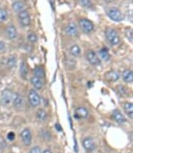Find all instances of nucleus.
I'll list each match as a JSON object with an SVG mask.
<instances>
[{
	"label": "nucleus",
	"mask_w": 175,
	"mask_h": 153,
	"mask_svg": "<svg viewBox=\"0 0 175 153\" xmlns=\"http://www.w3.org/2000/svg\"><path fill=\"white\" fill-rule=\"evenodd\" d=\"M105 36L108 42L112 45H118L120 43V37L118 32L113 28H107L105 30Z\"/></svg>",
	"instance_id": "1"
},
{
	"label": "nucleus",
	"mask_w": 175,
	"mask_h": 153,
	"mask_svg": "<svg viewBox=\"0 0 175 153\" xmlns=\"http://www.w3.org/2000/svg\"><path fill=\"white\" fill-rule=\"evenodd\" d=\"M14 94L10 90L6 89L4 90L1 94V99H0V103L2 106H9L12 103L13 99Z\"/></svg>",
	"instance_id": "2"
},
{
	"label": "nucleus",
	"mask_w": 175,
	"mask_h": 153,
	"mask_svg": "<svg viewBox=\"0 0 175 153\" xmlns=\"http://www.w3.org/2000/svg\"><path fill=\"white\" fill-rule=\"evenodd\" d=\"M107 15L110 17V19L114 21V22H121L124 19L123 14L122 13V12L117 8H110L107 11Z\"/></svg>",
	"instance_id": "3"
},
{
	"label": "nucleus",
	"mask_w": 175,
	"mask_h": 153,
	"mask_svg": "<svg viewBox=\"0 0 175 153\" xmlns=\"http://www.w3.org/2000/svg\"><path fill=\"white\" fill-rule=\"evenodd\" d=\"M28 99L29 102L33 107H38L41 103V97H40L39 94L37 93L35 90L32 89L29 91L28 94Z\"/></svg>",
	"instance_id": "4"
},
{
	"label": "nucleus",
	"mask_w": 175,
	"mask_h": 153,
	"mask_svg": "<svg viewBox=\"0 0 175 153\" xmlns=\"http://www.w3.org/2000/svg\"><path fill=\"white\" fill-rule=\"evenodd\" d=\"M20 23L23 27H28L30 24V14L27 10H23L22 12L18 13Z\"/></svg>",
	"instance_id": "5"
},
{
	"label": "nucleus",
	"mask_w": 175,
	"mask_h": 153,
	"mask_svg": "<svg viewBox=\"0 0 175 153\" xmlns=\"http://www.w3.org/2000/svg\"><path fill=\"white\" fill-rule=\"evenodd\" d=\"M87 59L92 65L97 66L101 64V60L98 57L97 55L96 54V53L93 51V50H90V51L87 52Z\"/></svg>",
	"instance_id": "6"
},
{
	"label": "nucleus",
	"mask_w": 175,
	"mask_h": 153,
	"mask_svg": "<svg viewBox=\"0 0 175 153\" xmlns=\"http://www.w3.org/2000/svg\"><path fill=\"white\" fill-rule=\"evenodd\" d=\"M21 139H22L23 142L24 143V145L28 146L31 144L32 141V136H31V132H30V130L28 128H25L22 131L20 134Z\"/></svg>",
	"instance_id": "7"
},
{
	"label": "nucleus",
	"mask_w": 175,
	"mask_h": 153,
	"mask_svg": "<svg viewBox=\"0 0 175 153\" xmlns=\"http://www.w3.org/2000/svg\"><path fill=\"white\" fill-rule=\"evenodd\" d=\"M79 26L85 33H90L93 30V24L88 19H83L79 20Z\"/></svg>",
	"instance_id": "8"
},
{
	"label": "nucleus",
	"mask_w": 175,
	"mask_h": 153,
	"mask_svg": "<svg viewBox=\"0 0 175 153\" xmlns=\"http://www.w3.org/2000/svg\"><path fill=\"white\" fill-rule=\"evenodd\" d=\"M65 32L68 36H76L78 35V27L74 23H70L65 29Z\"/></svg>",
	"instance_id": "9"
},
{
	"label": "nucleus",
	"mask_w": 175,
	"mask_h": 153,
	"mask_svg": "<svg viewBox=\"0 0 175 153\" xmlns=\"http://www.w3.org/2000/svg\"><path fill=\"white\" fill-rule=\"evenodd\" d=\"M83 146L87 151H93L96 148L94 141L91 138H86L83 142Z\"/></svg>",
	"instance_id": "10"
},
{
	"label": "nucleus",
	"mask_w": 175,
	"mask_h": 153,
	"mask_svg": "<svg viewBox=\"0 0 175 153\" xmlns=\"http://www.w3.org/2000/svg\"><path fill=\"white\" fill-rule=\"evenodd\" d=\"M104 76H105V78L107 79V81H109L114 82L119 80V77H120V75H119V73L117 71L110 70V71L107 72V73H105Z\"/></svg>",
	"instance_id": "11"
},
{
	"label": "nucleus",
	"mask_w": 175,
	"mask_h": 153,
	"mask_svg": "<svg viewBox=\"0 0 175 153\" xmlns=\"http://www.w3.org/2000/svg\"><path fill=\"white\" fill-rule=\"evenodd\" d=\"M112 116H113V118L114 119L115 122H118L119 124H123L126 122V118H125V116L119 110H114L113 111Z\"/></svg>",
	"instance_id": "12"
},
{
	"label": "nucleus",
	"mask_w": 175,
	"mask_h": 153,
	"mask_svg": "<svg viewBox=\"0 0 175 153\" xmlns=\"http://www.w3.org/2000/svg\"><path fill=\"white\" fill-rule=\"evenodd\" d=\"M13 104L16 108H22L23 105H24V100L20 94H14L13 99Z\"/></svg>",
	"instance_id": "13"
},
{
	"label": "nucleus",
	"mask_w": 175,
	"mask_h": 153,
	"mask_svg": "<svg viewBox=\"0 0 175 153\" xmlns=\"http://www.w3.org/2000/svg\"><path fill=\"white\" fill-rule=\"evenodd\" d=\"M76 116L78 118H87L88 117V111L83 107H79L76 108Z\"/></svg>",
	"instance_id": "14"
},
{
	"label": "nucleus",
	"mask_w": 175,
	"mask_h": 153,
	"mask_svg": "<svg viewBox=\"0 0 175 153\" xmlns=\"http://www.w3.org/2000/svg\"><path fill=\"white\" fill-rule=\"evenodd\" d=\"M7 34L10 39H13L17 36V32L16 29L13 25H10L7 28Z\"/></svg>",
	"instance_id": "15"
},
{
	"label": "nucleus",
	"mask_w": 175,
	"mask_h": 153,
	"mask_svg": "<svg viewBox=\"0 0 175 153\" xmlns=\"http://www.w3.org/2000/svg\"><path fill=\"white\" fill-rule=\"evenodd\" d=\"M122 78L126 83H132L133 81V73L132 70H126L122 73Z\"/></svg>",
	"instance_id": "16"
},
{
	"label": "nucleus",
	"mask_w": 175,
	"mask_h": 153,
	"mask_svg": "<svg viewBox=\"0 0 175 153\" xmlns=\"http://www.w3.org/2000/svg\"><path fill=\"white\" fill-rule=\"evenodd\" d=\"M30 82H31L32 85L34 87V88H36L37 90H41L43 87L42 81L41 78L38 77V76H32L30 79Z\"/></svg>",
	"instance_id": "17"
},
{
	"label": "nucleus",
	"mask_w": 175,
	"mask_h": 153,
	"mask_svg": "<svg viewBox=\"0 0 175 153\" xmlns=\"http://www.w3.org/2000/svg\"><path fill=\"white\" fill-rule=\"evenodd\" d=\"M123 108L125 112L129 118H132L133 117V105L130 102H125L123 105Z\"/></svg>",
	"instance_id": "18"
},
{
	"label": "nucleus",
	"mask_w": 175,
	"mask_h": 153,
	"mask_svg": "<svg viewBox=\"0 0 175 153\" xmlns=\"http://www.w3.org/2000/svg\"><path fill=\"white\" fill-rule=\"evenodd\" d=\"M13 9L16 13H19L24 10V4L20 1H16L13 4Z\"/></svg>",
	"instance_id": "19"
},
{
	"label": "nucleus",
	"mask_w": 175,
	"mask_h": 153,
	"mask_svg": "<svg viewBox=\"0 0 175 153\" xmlns=\"http://www.w3.org/2000/svg\"><path fill=\"white\" fill-rule=\"evenodd\" d=\"M20 70L21 76H22L24 78H26V77H27V73H28V67H27V65L25 61H22V63H21L20 64Z\"/></svg>",
	"instance_id": "20"
},
{
	"label": "nucleus",
	"mask_w": 175,
	"mask_h": 153,
	"mask_svg": "<svg viewBox=\"0 0 175 153\" xmlns=\"http://www.w3.org/2000/svg\"><path fill=\"white\" fill-rule=\"evenodd\" d=\"M70 53L73 56H75V57H77L80 55L81 53V50L79 48V47L78 45H73V47L70 48Z\"/></svg>",
	"instance_id": "21"
},
{
	"label": "nucleus",
	"mask_w": 175,
	"mask_h": 153,
	"mask_svg": "<svg viewBox=\"0 0 175 153\" xmlns=\"http://www.w3.org/2000/svg\"><path fill=\"white\" fill-rule=\"evenodd\" d=\"M36 117L41 122H44L47 119V113L43 109H39L36 113Z\"/></svg>",
	"instance_id": "22"
},
{
	"label": "nucleus",
	"mask_w": 175,
	"mask_h": 153,
	"mask_svg": "<svg viewBox=\"0 0 175 153\" xmlns=\"http://www.w3.org/2000/svg\"><path fill=\"white\" fill-rule=\"evenodd\" d=\"M34 73L35 76H38L39 78H42L44 76V69L41 67H35L34 70Z\"/></svg>",
	"instance_id": "23"
},
{
	"label": "nucleus",
	"mask_w": 175,
	"mask_h": 153,
	"mask_svg": "<svg viewBox=\"0 0 175 153\" xmlns=\"http://www.w3.org/2000/svg\"><path fill=\"white\" fill-rule=\"evenodd\" d=\"M99 53L101 57L104 60L108 61L109 60H110V54H109V53L107 52V49H104V48L101 49V50H100Z\"/></svg>",
	"instance_id": "24"
},
{
	"label": "nucleus",
	"mask_w": 175,
	"mask_h": 153,
	"mask_svg": "<svg viewBox=\"0 0 175 153\" xmlns=\"http://www.w3.org/2000/svg\"><path fill=\"white\" fill-rule=\"evenodd\" d=\"M117 89H118V91H119V94L122 96H123V97L124 96H127L128 94V91L127 88L122 86V85H119V86L117 88Z\"/></svg>",
	"instance_id": "25"
},
{
	"label": "nucleus",
	"mask_w": 175,
	"mask_h": 153,
	"mask_svg": "<svg viewBox=\"0 0 175 153\" xmlns=\"http://www.w3.org/2000/svg\"><path fill=\"white\" fill-rule=\"evenodd\" d=\"M8 17V13L7 11L4 9H0V23H2L7 20Z\"/></svg>",
	"instance_id": "26"
},
{
	"label": "nucleus",
	"mask_w": 175,
	"mask_h": 153,
	"mask_svg": "<svg viewBox=\"0 0 175 153\" xmlns=\"http://www.w3.org/2000/svg\"><path fill=\"white\" fill-rule=\"evenodd\" d=\"M79 2H80L81 5L83 6L86 7V8L91 9L92 6H93V4H92L90 0H79Z\"/></svg>",
	"instance_id": "27"
},
{
	"label": "nucleus",
	"mask_w": 175,
	"mask_h": 153,
	"mask_svg": "<svg viewBox=\"0 0 175 153\" xmlns=\"http://www.w3.org/2000/svg\"><path fill=\"white\" fill-rule=\"evenodd\" d=\"M125 36L128 38V40L131 43H132V28H127L125 31Z\"/></svg>",
	"instance_id": "28"
},
{
	"label": "nucleus",
	"mask_w": 175,
	"mask_h": 153,
	"mask_svg": "<svg viewBox=\"0 0 175 153\" xmlns=\"http://www.w3.org/2000/svg\"><path fill=\"white\" fill-rule=\"evenodd\" d=\"M27 39H28V40L30 41V42L35 43V42H37V40H38V36H36L35 33H31L28 34V36H27Z\"/></svg>",
	"instance_id": "29"
},
{
	"label": "nucleus",
	"mask_w": 175,
	"mask_h": 153,
	"mask_svg": "<svg viewBox=\"0 0 175 153\" xmlns=\"http://www.w3.org/2000/svg\"><path fill=\"white\" fill-rule=\"evenodd\" d=\"M16 64V59L14 57H10L8 59V61H7V65L9 66V67L12 68Z\"/></svg>",
	"instance_id": "30"
},
{
	"label": "nucleus",
	"mask_w": 175,
	"mask_h": 153,
	"mask_svg": "<svg viewBox=\"0 0 175 153\" xmlns=\"http://www.w3.org/2000/svg\"><path fill=\"white\" fill-rule=\"evenodd\" d=\"M30 153H41V149L40 148V147L34 146L30 149Z\"/></svg>",
	"instance_id": "31"
},
{
	"label": "nucleus",
	"mask_w": 175,
	"mask_h": 153,
	"mask_svg": "<svg viewBox=\"0 0 175 153\" xmlns=\"http://www.w3.org/2000/svg\"><path fill=\"white\" fill-rule=\"evenodd\" d=\"M7 139H8L10 141L14 140V139H15L14 133H13V131H10V132H9L8 134H7Z\"/></svg>",
	"instance_id": "32"
},
{
	"label": "nucleus",
	"mask_w": 175,
	"mask_h": 153,
	"mask_svg": "<svg viewBox=\"0 0 175 153\" xmlns=\"http://www.w3.org/2000/svg\"><path fill=\"white\" fill-rule=\"evenodd\" d=\"M5 49V43L2 41H0V51H2Z\"/></svg>",
	"instance_id": "33"
},
{
	"label": "nucleus",
	"mask_w": 175,
	"mask_h": 153,
	"mask_svg": "<svg viewBox=\"0 0 175 153\" xmlns=\"http://www.w3.org/2000/svg\"><path fill=\"white\" fill-rule=\"evenodd\" d=\"M44 153H52V151H50V150H48V149H46V150H45V151H44Z\"/></svg>",
	"instance_id": "34"
}]
</instances>
